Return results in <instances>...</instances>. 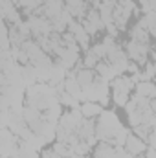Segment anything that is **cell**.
Returning <instances> with one entry per match:
<instances>
[{
    "label": "cell",
    "mask_w": 156,
    "mask_h": 158,
    "mask_svg": "<svg viewBox=\"0 0 156 158\" xmlns=\"http://www.w3.org/2000/svg\"><path fill=\"white\" fill-rule=\"evenodd\" d=\"M121 127H123V125H121V121H119L116 112L105 109V110L99 114L97 121H96V136H97L99 142H109V143H112L114 134H116Z\"/></svg>",
    "instance_id": "1"
},
{
    "label": "cell",
    "mask_w": 156,
    "mask_h": 158,
    "mask_svg": "<svg viewBox=\"0 0 156 158\" xmlns=\"http://www.w3.org/2000/svg\"><path fill=\"white\" fill-rule=\"evenodd\" d=\"M151 50L153 48H151L149 42H138V40H132V39L127 42V55H129V59H132L138 64L147 63V57H149Z\"/></svg>",
    "instance_id": "2"
},
{
    "label": "cell",
    "mask_w": 156,
    "mask_h": 158,
    "mask_svg": "<svg viewBox=\"0 0 156 158\" xmlns=\"http://www.w3.org/2000/svg\"><path fill=\"white\" fill-rule=\"evenodd\" d=\"M81 22H83V26H84L88 35H94V33L105 30V22H103V19L99 15V9H94V7H88V13H86V17Z\"/></svg>",
    "instance_id": "3"
},
{
    "label": "cell",
    "mask_w": 156,
    "mask_h": 158,
    "mask_svg": "<svg viewBox=\"0 0 156 158\" xmlns=\"http://www.w3.org/2000/svg\"><path fill=\"white\" fill-rule=\"evenodd\" d=\"M147 142L145 140H142L140 136H136L134 132L132 134H129V138H127V143H125V149H127V153L130 155L132 158H138L142 156L145 151H147Z\"/></svg>",
    "instance_id": "4"
},
{
    "label": "cell",
    "mask_w": 156,
    "mask_h": 158,
    "mask_svg": "<svg viewBox=\"0 0 156 158\" xmlns=\"http://www.w3.org/2000/svg\"><path fill=\"white\" fill-rule=\"evenodd\" d=\"M68 31H70V33H74V37H76V40H77V44L81 46V50H84V52H88V50H90V48H88L90 35L86 33V30H84L83 22H79V20H72V22L68 24Z\"/></svg>",
    "instance_id": "5"
},
{
    "label": "cell",
    "mask_w": 156,
    "mask_h": 158,
    "mask_svg": "<svg viewBox=\"0 0 156 158\" xmlns=\"http://www.w3.org/2000/svg\"><path fill=\"white\" fill-rule=\"evenodd\" d=\"M64 7L72 13L74 19H84L86 17V0H64Z\"/></svg>",
    "instance_id": "6"
},
{
    "label": "cell",
    "mask_w": 156,
    "mask_h": 158,
    "mask_svg": "<svg viewBox=\"0 0 156 158\" xmlns=\"http://www.w3.org/2000/svg\"><path fill=\"white\" fill-rule=\"evenodd\" d=\"M96 74H97V76H101L105 81H114V79L117 77V72L114 70L112 63H110V61H107V59H103V61H99V63H97V66H96Z\"/></svg>",
    "instance_id": "7"
},
{
    "label": "cell",
    "mask_w": 156,
    "mask_h": 158,
    "mask_svg": "<svg viewBox=\"0 0 156 158\" xmlns=\"http://www.w3.org/2000/svg\"><path fill=\"white\" fill-rule=\"evenodd\" d=\"M94 158H116V145L109 142H99L94 147Z\"/></svg>",
    "instance_id": "8"
},
{
    "label": "cell",
    "mask_w": 156,
    "mask_h": 158,
    "mask_svg": "<svg viewBox=\"0 0 156 158\" xmlns=\"http://www.w3.org/2000/svg\"><path fill=\"white\" fill-rule=\"evenodd\" d=\"M136 86V83L132 81L130 77H127V76H117L112 83H110V88L112 90H117V92H132V88Z\"/></svg>",
    "instance_id": "9"
},
{
    "label": "cell",
    "mask_w": 156,
    "mask_h": 158,
    "mask_svg": "<svg viewBox=\"0 0 156 158\" xmlns=\"http://www.w3.org/2000/svg\"><path fill=\"white\" fill-rule=\"evenodd\" d=\"M22 116L26 119V123L31 127V125H35L37 121L44 118V114H42V110H39L37 107H33V105H30V103H26L24 105V110H22Z\"/></svg>",
    "instance_id": "10"
},
{
    "label": "cell",
    "mask_w": 156,
    "mask_h": 158,
    "mask_svg": "<svg viewBox=\"0 0 156 158\" xmlns=\"http://www.w3.org/2000/svg\"><path fill=\"white\" fill-rule=\"evenodd\" d=\"M114 9H116V2H110V0H101V6H99V15L107 24L114 22Z\"/></svg>",
    "instance_id": "11"
},
{
    "label": "cell",
    "mask_w": 156,
    "mask_h": 158,
    "mask_svg": "<svg viewBox=\"0 0 156 158\" xmlns=\"http://www.w3.org/2000/svg\"><path fill=\"white\" fill-rule=\"evenodd\" d=\"M105 109L99 105V103H96V101H86V103H81V112H83V116L84 118H99V114L103 112Z\"/></svg>",
    "instance_id": "12"
},
{
    "label": "cell",
    "mask_w": 156,
    "mask_h": 158,
    "mask_svg": "<svg viewBox=\"0 0 156 158\" xmlns=\"http://www.w3.org/2000/svg\"><path fill=\"white\" fill-rule=\"evenodd\" d=\"M96 77H97V74H96L94 70H90V68H83L81 72H77V76H76L77 83L83 86V88L92 86V85H94V81H96Z\"/></svg>",
    "instance_id": "13"
},
{
    "label": "cell",
    "mask_w": 156,
    "mask_h": 158,
    "mask_svg": "<svg viewBox=\"0 0 156 158\" xmlns=\"http://www.w3.org/2000/svg\"><path fill=\"white\" fill-rule=\"evenodd\" d=\"M134 92H136V96H143V98H153L156 92V86L153 81H142V83H138L136 86H134Z\"/></svg>",
    "instance_id": "14"
},
{
    "label": "cell",
    "mask_w": 156,
    "mask_h": 158,
    "mask_svg": "<svg viewBox=\"0 0 156 158\" xmlns=\"http://www.w3.org/2000/svg\"><path fill=\"white\" fill-rule=\"evenodd\" d=\"M20 72H22V77H24V81H26L28 86L39 83V79H37V70H35L33 64H20Z\"/></svg>",
    "instance_id": "15"
},
{
    "label": "cell",
    "mask_w": 156,
    "mask_h": 158,
    "mask_svg": "<svg viewBox=\"0 0 156 158\" xmlns=\"http://www.w3.org/2000/svg\"><path fill=\"white\" fill-rule=\"evenodd\" d=\"M64 86H66V92H68V94H72L76 99L81 101V98H83V86L77 83V79L72 77V76H68L66 81H64Z\"/></svg>",
    "instance_id": "16"
},
{
    "label": "cell",
    "mask_w": 156,
    "mask_h": 158,
    "mask_svg": "<svg viewBox=\"0 0 156 158\" xmlns=\"http://www.w3.org/2000/svg\"><path fill=\"white\" fill-rule=\"evenodd\" d=\"M129 35H130V39H132V40H138V42H149L151 31L136 24V26H134V28H132V30L129 31Z\"/></svg>",
    "instance_id": "17"
},
{
    "label": "cell",
    "mask_w": 156,
    "mask_h": 158,
    "mask_svg": "<svg viewBox=\"0 0 156 158\" xmlns=\"http://www.w3.org/2000/svg\"><path fill=\"white\" fill-rule=\"evenodd\" d=\"M59 101H61V105H63V107H70V109H79V107H81V105H79L81 101L76 99L72 94H68L66 90L59 94Z\"/></svg>",
    "instance_id": "18"
},
{
    "label": "cell",
    "mask_w": 156,
    "mask_h": 158,
    "mask_svg": "<svg viewBox=\"0 0 156 158\" xmlns=\"http://www.w3.org/2000/svg\"><path fill=\"white\" fill-rule=\"evenodd\" d=\"M2 20H6L9 26H18L22 20H20V13L17 11V7H13V9H9L6 15H2Z\"/></svg>",
    "instance_id": "19"
},
{
    "label": "cell",
    "mask_w": 156,
    "mask_h": 158,
    "mask_svg": "<svg viewBox=\"0 0 156 158\" xmlns=\"http://www.w3.org/2000/svg\"><path fill=\"white\" fill-rule=\"evenodd\" d=\"M129 134H130V131H129L127 127H121V129L117 131L116 134H114L112 145H119V147H125V143H127V138H129Z\"/></svg>",
    "instance_id": "20"
},
{
    "label": "cell",
    "mask_w": 156,
    "mask_h": 158,
    "mask_svg": "<svg viewBox=\"0 0 156 158\" xmlns=\"http://www.w3.org/2000/svg\"><path fill=\"white\" fill-rule=\"evenodd\" d=\"M50 24H51V30H53V33H64L66 30H68V24L63 20V17L59 15V17H55V19H50Z\"/></svg>",
    "instance_id": "21"
},
{
    "label": "cell",
    "mask_w": 156,
    "mask_h": 158,
    "mask_svg": "<svg viewBox=\"0 0 156 158\" xmlns=\"http://www.w3.org/2000/svg\"><path fill=\"white\" fill-rule=\"evenodd\" d=\"M53 151L59 153L63 158H70L72 155H74L72 147H70L68 143H64V142H55V143H53Z\"/></svg>",
    "instance_id": "22"
},
{
    "label": "cell",
    "mask_w": 156,
    "mask_h": 158,
    "mask_svg": "<svg viewBox=\"0 0 156 158\" xmlns=\"http://www.w3.org/2000/svg\"><path fill=\"white\" fill-rule=\"evenodd\" d=\"M112 99L117 107H125L130 99V94L129 92H117V90H112Z\"/></svg>",
    "instance_id": "23"
},
{
    "label": "cell",
    "mask_w": 156,
    "mask_h": 158,
    "mask_svg": "<svg viewBox=\"0 0 156 158\" xmlns=\"http://www.w3.org/2000/svg\"><path fill=\"white\" fill-rule=\"evenodd\" d=\"M127 118H129L130 127L134 129V127H138V125H142V123H143V112H142L140 109H136V110L129 112V114H127Z\"/></svg>",
    "instance_id": "24"
},
{
    "label": "cell",
    "mask_w": 156,
    "mask_h": 158,
    "mask_svg": "<svg viewBox=\"0 0 156 158\" xmlns=\"http://www.w3.org/2000/svg\"><path fill=\"white\" fill-rule=\"evenodd\" d=\"M90 149H92V145H90L88 142H84V140H81L79 143H76V145L72 147V151H74V155H81V156H88V153H90Z\"/></svg>",
    "instance_id": "25"
},
{
    "label": "cell",
    "mask_w": 156,
    "mask_h": 158,
    "mask_svg": "<svg viewBox=\"0 0 156 158\" xmlns=\"http://www.w3.org/2000/svg\"><path fill=\"white\" fill-rule=\"evenodd\" d=\"M143 66H145V68H143V72H142L143 81H151L153 77H156V63H153V61H147Z\"/></svg>",
    "instance_id": "26"
},
{
    "label": "cell",
    "mask_w": 156,
    "mask_h": 158,
    "mask_svg": "<svg viewBox=\"0 0 156 158\" xmlns=\"http://www.w3.org/2000/svg\"><path fill=\"white\" fill-rule=\"evenodd\" d=\"M92 55H96L99 61H103V59H107V48H105V44L103 42H99V44H96V46H92L90 50H88Z\"/></svg>",
    "instance_id": "27"
},
{
    "label": "cell",
    "mask_w": 156,
    "mask_h": 158,
    "mask_svg": "<svg viewBox=\"0 0 156 158\" xmlns=\"http://www.w3.org/2000/svg\"><path fill=\"white\" fill-rule=\"evenodd\" d=\"M151 131H153V129H151V127H147V125H143V123L132 129V132H134L136 136H140L142 140H145V142H147V138H149V134H151Z\"/></svg>",
    "instance_id": "28"
},
{
    "label": "cell",
    "mask_w": 156,
    "mask_h": 158,
    "mask_svg": "<svg viewBox=\"0 0 156 158\" xmlns=\"http://www.w3.org/2000/svg\"><path fill=\"white\" fill-rule=\"evenodd\" d=\"M83 63H84V68H96L97 66V63H99V59L96 57V55H92L90 52H86V55H84V59H83Z\"/></svg>",
    "instance_id": "29"
},
{
    "label": "cell",
    "mask_w": 156,
    "mask_h": 158,
    "mask_svg": "<svg viewBox=\"0 0 156 158\" xmlns=\"http://www.w3.org/2000/svg\"><path fill=\"white\" fill-rule=\"evenodd\" d=\"M17 30H18L26 39H30V35H33V33H31V26H30V22H28V20H22V22L17 26Z\"/></svg>",
    "instance_id": "30"
},
{
    "label": "cell",
    "mask_w": 156,
    "mask_h": 158,
    "mask_svg": "<svg viewBox=\"0 0 156 158\" xmlns=\"http://www.w3.org/2000/svg\"><path fill=\"white\" fill-rule=\"evenodd\" d=\"M105 30L109 31V37H114V39L117 37V31H119V30H117V26L114 24V22H110V24H107V26H105Z\"/></svg>",
    "instance_id": "31"
},
{
    "label": "cell",
    "mask_w": 156,
    "mask_h": 158,
    "mask_svg": "<svg viewBox=\"0 0 156 158\" xmlns=\"http://www.w3.org/2000/svg\"><path fill=\"white\" fill-rule=\"evenodd\" d=\"M140 9H142V13H143V15L151 13V11H153V7H151V2H149V0H140Z\"/></svg>",
    "instance_id": "32"
},
{
    "label": "cell",
    "mask_w": 156,
    "mask_h": 158,
    "mask_svg": "<svg viewBox=\"0 0 156 158\" xmlns=\"http://www.w3.org/2000/svg\"><path fill=\"white\" fill-rule=\"evenodd\" d=\"M40 158H63L59 153H55L53 149H44L42 153H40Z\"/></svg>",
    "instance_id": "33"
},
{
    "label": "cell",
    "mask_w": 156,
    "mask_h": 158,
    "mask_svg": "<svg viewBox=\"0 0 156 158\" xmlns=\"http://www.w3.org/2000/svg\"><path fill=\"white\" fill-rule=\"evenodd\" d=\"M127 72H129L130 76H132V74H138V72H140V68H138V63H132V61H130V63H129V68H127Z\"/></svg>",
    "instance_id": "34"
},
{
    "label": "cell",
    "mask_w": 156,
    "mask_h": 158,
    "mask_svg": "<svg viewBox=\"0 0 156 158\" xmlns=\"http://www.w3.org/2000/svg\"><path fill=\"white\" fill-rule=\"evenodd\" d=\"M145 156H147V158H156V149H153V147H147Z\"/></svg>",
    "instance_id": "35"
},
{
    "label": "cell",
    "mask_w": 156,
    "mask_h": 158,
    "mask_svg": "<svg viewBox=\"0 0 156 158\" xmlns=\"http://www.w3.org/2000/svg\"><path fill=\"white\" fill-rule=\"evenodd\" d=\"M151 109H153V112L156 114V99H151Z\"/></svg>",
    "instance_id": "36"
},
{
    "label": "cell",
    "mask_w": 156,
    "mask_h": 158,
    "mask_svg": "<svg viewBox=\"0 0 156 158\" xmlns=\"http://www.w3.org/2000/svg\"><path fill=\"white\" fill-rule=\"evenodd\" d=\"M151 2V7H153V11L156 13V0H149Z\"/></svg>",
    "instance_id": "37"
},
{
    "label": "cell",
    "mask_w": 156,
    "mask_h": 158,
    "mask_svg": "<svg viewBox=\"0 0 156 158\" xmlns=\"http://www.w3.org/2000/svg\"><path fill=\"white\" fill-rule=\"evenodd\" d=\"M70 158H88V156H81V155H72Z\"/></svg>",
    "instance_id": "38"
},
{
    "label": "cell",
    "mask_w": 156,
    "mask_h": 158,
    "mask_svg": "<svg viewBox=\"0 0 156 158\" xmlns=\"http://www.w3.org/2000/svg\"><path fill=\"white\" fill-rule=\"evenodd\" d=\"M110 2H116L117 4V2H127V0H110Z\"/></svg>",
    "instance_id": "39"
},
{
    "label": "cell",
    "mask_w": 156,
    "mask_h": 158,
    "mask_svg": "<svg viewBox=\"0 0 156 158\" xmlns=\"http://www.w3.org/2000/svg\"><path fill=\"white\" fill-rule=\"evenodd\" d=\"M138 158H147V156H145V155H142V156H138Z\"/></svg>",
    "instance_id": "40"
},
{
    "label": "cell",
    "mask_w": 156,
    "mask_h": 158,
    "mask_svg": "<svg viewBox=\"0 0 156 158\" xmlns=\"http://www.w3.org/2000/svg\"><path fill=\"white\" fill-rule=\"evenodd\" d=\"M11 2H15V0H11Z\"/></svg>",
    "instance_id": "41"
}]
</instances>
